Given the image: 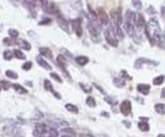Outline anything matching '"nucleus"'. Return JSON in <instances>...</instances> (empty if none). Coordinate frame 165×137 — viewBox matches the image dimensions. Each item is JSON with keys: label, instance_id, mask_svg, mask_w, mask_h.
<instances>
[{"label": "nucleus", "instance_id": "nucleus-1", "mask_svg": "<svg viewBox=\"0 0 165 137\" xmlns=\"http://www.w3.org/2000/svg\"><path fill=\"white\" fill-rule=\"evenodd\" d=\"M104 36H106V41L113 47H117L118 46V41H117V37L113 32L112 27H107V29L104 31Z\"/></svg>", "mask_w": 165, "mask_h": 137}, {"label": "nucleus", "instance_id": "nucleus-2", "mask_svg": "<svg viewBox=\"0 0 165 137\" xmlns=\"http://www.w3.org/2000/svg\"><path fill=\"white\" fill-rule=\"evenodd\" d=\"M46 135L48 136V128H47L46 125L38 123L34 127V131H33V136L34 137H46Z\"/></svg>", "mask_w": 165, "mask_h": 137}, {"label": "nucleus", "instance_id": "nucleus-3", "mask_svg": "<svg viewBox=\"0 0 165 137\" xmlns=\"http://www.w3.org/2000/svg\"><path fill=\"white\" fill-rule=\"evenodd\" d=\"M135 27H136V29H137L139 32H141L144 28H146V22H145V18H144L142 14H136Z\"/></svg>", "mask_w": 165, "mask_h": 137}, {"label": "nucleus", "instance_id": "nucleus-4", "mask_svg": "<svg viewBox=\"0 0 165 137\" xmlns=\"http://www.w3.org/2000/svg\"><path fill=\"white\" fill-rule=\"evenodd\" d=\"M40 4L42 5V8H43V10L46 13H54V14H56V12H57V9H56L55 4L52 1H41Z\"/></svg>", "mask_w": 165, "mask_h": 137}, {"label": "nucleus", "instance_id": "nucleus-5", "mask_svg": "<svg viewBox=\"0 0 165 137\" xmlns=\"http://www.w3.org/2000/svg\"><path fill=\"white\" fill-rule=\"evenodd\" d=\"M71 26H73V29L75 31V33L81 37L83 34V28H81V19H79V18H76V19H73L71 21Z\"/></svg>", "mask_w": 165, "mask_h": 137}, {"label": "nucleus", "instance_id": "nucleus-6", "mask_svg": "<svg viewBox=\"0 0 165 137\" xmlns=\"http://www.w3.org/2000/svg\"><path fill=\"white\" fill-rule=\"evenodd\" d=\"M56 15H57V23H59V26L62 28L64 31H66V32H69V22L65 19V18L62 17V14H61L59 10L56 12Z\"/></svg>", "mask_w": 165, "mask_h": 137}, {"label": "nucleus", "instance_id": "nucleus-7", "mask_svg": "<svg viewBox=\"0 0 165 137\" xmlns=\"http://www.w3.org/2000/svg\"><path fill=\"white\" fill-rule=\"evenodd\" d=\"M98 19L100 21L102 24L107 26L108 23H109V18H108V14L106 13V10L103 8H99L98 9Z\"/></svg>", "mask_w": 165, "mask_h": 137}, {"label": "nucleus", "instance_id": "nucleus-8", "mask_svg": "<svg viewBox=\"0 0 165 137\" xmlns=\"http://www.w3.org/2000/svg\"><path fill=\"white\" fill-rule=\"evenodd\" d=\"M111 19H112V24L121 26V23H122V17H121L120 9H118V10H112V12H111Z\"/></svg>", "mask_w": 165, "mask_h": 137}, {"label": "nucleus", "instance_id": "nucleus-9", "mask_svg": "<svg viewBox=\"0 0 165 137\" xmlns=\"http://www.w3.org/2000/svg\"><path fill=\"white\" fill-rule=\"evenodd\" d=\"M120 111L122 112V114H125V116L131 114V102L130 100H123L120 105Z\"/></svg>", "mask_w": 165, "mask_h": 137}, {"label": "nucleus", "instance_id": "nucleus-10", "mask_svg": "<svg viewBox=\"0 0 165 137\" xmlns=\"http://www.w3.org/2000/svg\"><path fill=\"white\" fill-rule=\"evenodd\" d=\"M145 64H151V65H158L155 61H151V60H147V59H137V61L135 62V67L136 69H141L142 65Z\"/></svg>", "mask_w": 165, "mask_h": 137}, {"label": "nucleus", "instance_id": "nucleus-11", "mask_svg": "<svg viewBox=\"0 0 165 137\" xmlns=\"http://www.w3.org/2000/svg\"><path fill=\"white\" fill-rule=\"evenodd\" d=\"M37 60V64H38L41 67H43V69H46V70H51V65L47 62V61L42 57V56H38V57L36 59Z\"/></svg>", "mask_w": 165, "mask_h": 137}, {"label": "nucleus", "instance_id": "nucleus-12", "mask_svg": "<svg viewBox=\"0 0 165 137\" xmlns=\"http://www.w3.org/2000/svg\"><path fill=\"white\" fill-rule=\"evenodd\" d=\"M137 90H139V93L144 94V95H147V94L150 93V85H147V84H139L137 85Z\"/></svg>", "mask_w": 165, "mask_h": 137}, {"label": "nucleus", "instance_id": "nucleus-13", "mask_svg": "<svg viewBox=\"0 0 165 137\" xmlns=\"http://www.w3.org/2000/svg\"><path fill=\"white\" fill-rule=\"evenodd\" d=\"M111 27H112L113 32H114L116 37H118L120 40H122V38H123V37H125V34H123V31L121 29V27H120V26H117V24H112Z\"/></svg>", "mask_w": 165, "mask_h": 137}, {"label": "nucleus", "instance_id": "nucleus-14", "mask_svg": "<svg viewBox=\"0 0 165 137\" xmlns=\"http://www.w3.org/2000/svg\"><path fill=\"white\" fill-rule=\"evenodd\" d=\"M125 31H126V33L128 36L135 37V29H133V24H132V23L125 22Z\"/></svg>", "mask_w": 165, "mask_h": 137}, {"label": "nucleus", "instance_id": "nucleus-15", "mask_svg": "<svg viewBox=\"0 0 165 137\" xmlns=\"http://www.w3.org/2000/svg\"><path fill=\"white\" fill-rule=\"evenodd\" d=\"M135 18H136V14L132 12V10H127V12H126V14H125V19H126V22L132 23V24H133V23H135Z\"/></svg>", "mask_w": 165, "mask_h": 137}, {"label": "nucleus", "instance_id": "nucleus-16", "mask_svg": "<svg viewBox=\"0 0 165 137\" xmlns=\"http://www.w3.org/2000/svg\"><path fill=\"white\" fill-rule=\"evenodd\" d=\"M40 53L42 56H45V57H47V59H52V52H51L48 48H46V47H41V48H40Z\"/></svg>", "mask_w": 165, "mask_h": 137}, {"label": "nucleus", "instance_id": "nucleus-17", "mask_svg": "<svg viewBox=\"0 0 165 137\" xmlns=\"http://www.w3.org/2000/svg\"><path fill=\"white\" fill-rule=\"evenodd\" d=\"M75 61H76V64H78V65L84 66V65H87V64H88L89 59L87 57V56H78V57L75 59Z\"/></svg>", "mask_w": 165, "mask_h": 137}, {"label": "nucleus", "instance_id": "nucleus-18", "mask_svg": "<svg viewBox=\"0 0 165 137\" xmlns=\"http://www.w3.org/2000/svg\"><path fill=\"white\" fill-rule=\"evenodd\" d=\"M113 83H114L116 86H118V88H123L125 85H126V80L121 79V78H114V79H113Z\"/></svg>", "mask_w": 165, "mask_h": 137}, {"label": "nucleus", "instance_id": "nucleus-19", "mask_svg": "<svg viewBox=\"0 0 165 137\" xmlns=\"http://www.w3.org/2000/svg\"><path fill=\"white\" fill-rule=\"evenodd\" d=\"M155 111H156L159 114H165V104H161V103L155 104Z\"/></svg>", "mask_w": 165, "mask_h": 137}, {"label": "nucleus", "instance_id": "nucleus-20", "mask_svg": "<svg viewBox=\"0 0 165 137\" xmlns=\"http://www.w3.org/2000/svg\"><path fill=\"white\" fill-rule=\"evenodd\" d=\"M17 43L22 48H24V50H31V45L28 43L27 41H24V40H18L17 41Z\"/></svg>", "mask_w": 165, "mask_h": 137}, {"label": "nucleus", "instance_id": "nucleus-21", "mask_svg": "<svg viewBox=\"0 0 165 137\" xmlns=\"http://www.w3.org/2000/svg\"><path fill=\"white\" fill-rule=\"evenodd\" d=\"M12 86L14 88V90H15L17 93H21V94H26V93H27V90H26V89L23 88L22 85H19V84H13Z\"/></svg>", "mask_w": 165, "mask_h": 137}, {"label": "nucleus", "instance_id": "nucleus-22", "mask_svg": "<svg viewBox=\"0 0 165 137\" xmlns=\"http://www.w3.org/2000/svg\"><path fill=\"white\" fill-rule=\"evenodd\" d=\"M139 128L141 130V131H144V132H146V131H149V128H150V127H149V123H147V122H144V121H141V122H139Z\"/></svg>", "mask_w": 165, "mask_h": 137}, {"label": "nucleus", "instance_id": "nucleus-23", "mask_svg": "<svg viewBox=\"0 0 165 137\" xmlns=\"http://www.w3.org/2000/svg\"><path fill=\"white\" fill-rule=\"evenodd\" d=\"M13 53H14V56H15L17 59H19V60H24V59H26L24 53H23L21 50H14V51H13Z\"/></svg>", "mask_w": 165, "mask_h": 137}, {"label": "nucleus", "instance_id": "nucleus-24", "mask_svg": "<svg viewBox=\"0 0 165 137\" xmlns=\"http://www.w3.org/2000/svg\"><path fill=\"white\" fill-rule=\"evenodd\" d=\"M3 56H4V59H5V60H12L14 53H13V51H10V50H5V51H4V53H3Z\"/></svg>", "mask_w": 165, "mask_h": 137}, {"label": "nucleus", "instance_id": "nucleus-25", "mask_svg": "<svg viewBox=\"0 0 165 137\" xmlns=\"http://www.w3.org/2000/svg\"><path fill=\"white\" fill-rule=\"evenodd\" d=\"M48 137H59V131L51 127V128H48Z\"/></svg>", "mask_w": 165, "mask_h": 137}, {"label": "nucleus", "instance_id": "nucleus-26", "mask_svg": "<svg viewBox=\"0 0 165 137\" xmlns=\"http://www.w3.org/2000/svg\"><path fill=\"white\" fill-rule=\"evenodd\" d=\"M65 108L67 109L69 112H71V113H78V107H75L74 104H66Z\"/></svg>", "mask_w": 165, "mask_h": 137}, {"label": "nucleus", "instance_id": "nucleus-27", "mask_svg": "<svg viewBox=\"0 0 165 137\" xmlns=\"http://www.w3.org/2000/svg\"><path fill=\"white\" fill-rule=\"evenodd\" d=\"M62 135L71 137V136L75 135V132H74V130H71V128H64V130H62Z\"/></svg>", "mask_w": 165, "mask_h": 137}, {"label": "nucleus", "instance_id": "nucleus-28", "mask_svg": "<svg viewBox=\"0 0 165 137\" xmlns=\"http://www.w3.org/2000/svg\"><path fill=\"white\" fill-rule=\"evenodd\" d=\"M43 85H45V89H46V90L54 93V89H52V85H51V81H50V80H45Z\"/></svg>", "mask_w": 165, "mask_h": 137}, {"label": "nucleus", "instance_id": "nucleus-29", "mask_svg": "<svg viewBox=\"0 0 165 137\" xmlns=\"http://www.w3.org/2000/svg\"><path fill=\"white\" fill-rule=\"evenodd\" d=\"M3 43L7 45V46H13V45L17 43V41L15 40H12V38H4L3 40Z\"/></svg>", "mask_w": 165, "mask_h": 137}, {"label": "nucleus", "instance_id": "nucleus-30", "mask_svg": "<svg viewBox=\"0 0 165 137\" xmlns=\"http://www.w3.org/2000/svg\"><path fill=\"white\" fill-rule=\"evenodd\" d=\"M5 75H7L8 78H10V79H18V74L14 73V71H12V70H7Z\"/></svg>", "mask_w": 165, "mask_h": 137}, {"label": "nucleus", "instance_id": "nucleus-31", "mask_svg": "<svg viewBox=\"0 0 165 137\" xmlns=\"http://www.w3.org/2000/svg\"><path fill=\"white\" fill-rule=\"evenodd\" d=\"M164 76H163V75H160V76H156V78H155L154 79V85H160V84H163L164 83Z\"/></svg>", "mask_w": 165, "mask_h": 137}, {"label": "nucleus", "instance_id": "nucleus-32", "mask_svg": "<svg viewBox=\"0 0 165 137\" xmlns=\"http://www.w3.org/2000/svg\"><path fill=\"white\" fill-rule=\"evenodd\" d=\"M87 104L89 105V107H95L97 105V103H95V100H94V98H92V97H88L87 98Z\"/></svg>", "mask_w": 165, "mask_h": 137}, {"label": "nucleus", "instance_id": "nucleus-33", "mask_svg": "<svg viewBox=\"0 0 165 137\" xmlns=\"http://www.w3.org/2000/svg\"><path fill=\"white\" fill-rule=\"evenodd\" d=\"M80 88H81L85 93H90V92H92V88L89 86V85H85L84 83H80Z\"/></svg>", "mask_w": 165, "mask_h": 137}, {"label": "nucleus", "instance_id": "nucleus-34", "mask_svg": "<svg viewBox=\"0 0 165 137\" xmlns=\"http://www.w3.org/2000/svg\"><path fill=\"white\" fill-rule=\"evenodd\" d=\"M9 36L14 37V38H17V37L19 36V32H18L17 29H9Z\"/></svg>", "mask_w": 165, "mask_h": 137}, {"label": "nucleus", "instance_id": "nucleus-35", "mask_svg": "<svg viewBox=\"0 0 165 137\" xmlns=\"http://www.w3.org/2000/svg\"><path fill=\"white\" fill-rule=\"evenodd\" d=\"M51 78L52 79H55L57 83H62V80H61V78H60V75H57L56 73H51Z\"/></svg>", "mask_w": 165, "mask_h": 137}, {"label": "nucleus", "instance_id": "nucleus-36", "mask_svg": "<svg viewBox=\"0 0 165 137\" xmlns=\"http://www.w3.org/2000/svg\"><path fill=\"white\" fill-rule=\"evenodd\" d=\"M0 86L4 88V90H8V89L10 88V84H9L8 81H4V80H3V81L0 83Z\"/></svg>", "mask_w": 165, "mask_h": 137}, {"label": "nucleus", "instance_id": "nucleus-37", "mask_svg": "<svg viewBox=\"0 0 165 137\" xmlns=\"http://www.w3.org/2000/svg\"><path fill=\"white\" fill-rule=\"evenodd\" d=\"M106 100H107V103H109V104H112V105H114L116 103H117L116 99L112 98V97H106Z\"/></svg>", "mask_w": 165, "mask_h": 137}, {"label": "nucleus", "instance_id": "nucleus-38", "mask_svg": "<svg viewBox=\"0 0 165 137\" xmlns=\"http://www.w3.org/2000/svg\"><path fill=\"white\" fill-rule=\"evenodd\" d=\"M22 67H23V70H26V71H27V70H29L32 67V62H29V61H28V62H24Z\"/></svg>", "mask_w": 165, "mask_h": 137}, {"label": "nucleus", "instance_id": "nucleus-39", "mask_svg": "<svg viewBox=\"0 0 165 137\" xmlns=\"http://www.w3.org/2000/svg\"><path fill=\"white\" fill-rule=\"evenodd\" d=\"M51 22H52V21H51L50 18H43V21H41L40 24H41V26H43V24H50Z\"/></svg>", "mask_w": 165, "mask_h": 137}, {"label": "nucleus", "instance_id": "nucleus-40", "mask_svg": "<svg viewBox=\"0 0 165 137\" xmlns=\"http://www.w3.org/2000/svg\"><path fill=\"white\" fill-rule=\"evenodd\" d=\"M132 5L139 9V8H141V5H142V3H141V1H132Z\"/></svg>", "mask_w": 165, "mask_h": 137}, {"label": "nucleus", "instance_id": "nucleus-41", "mask_svg": "<svg viewBox=\"0 0 165 137\" xmlns=\"http://www.w3.org/2000/svg\"><path fill=\"white\" fill-rule=\"evenodd\" d=\"M121 75H122V76H123V78H126V79H131V76H130V75L128 74H127L126 71H125V70H122V71H121Z\"/></svg>", "mask_w": 165, "mask_h": 137}, {"label": "nucleus", "instance_id": "nucleus-42", "mask_svg": "<svg viewBox=\"0 0 165 137\" xmlns=\"http://www.w3.org/2000/svg\"><path fill=\"white\" fill-rule=\"evenodd\" d=\"M147 12H149L150 14H155V13H156V10L154 9V7H150V8L147 9Z\"/></svg>", "mask_w": 165, "mask_h": 137}, {"label": "nucleus", "instance_id": "nucleus-43", "mask_svg": "<svg viewBox=\"0 0 165 137\" xmlns=\"http://www.w3.org/2000/svg\"><path fill=\"white\" fill-rule=\"evenodd\" d=\"M161 15H163V18L165 19V8H161Z\"/></svg>", "mask_w": 165, "mask_h": 137}, {"label": "nucleus", "instance_id": "nucleus-44", "mask_svg": "<svg viewBox=\"0 0 165 137\" xmlns=\"http://www.w3.org/2000/svg\"><path fill=\"white\" fill-rule=\"evenodd\" d=\"M102 116H103V117H109V114H108V113H106V112H103Z\"/></svg>", "mask_w": 165, "mask_h": 137}, {"label": "nucleus", "instance_id": "nucleus-45", "mask_svg": "<svg viewBox=\"0 0 165 137\" xmlns=\"http://www.w3.org/2000/svg\"><path fill=\"white\" fill-rule=\"evenodd\" d=\"M161 97H163V98H165V89H164L163 93H161Z\"/></svg>", "mask_w": 165, "mask_h": 137}, {"label": "nucleus", "instance_id": "nucleus-46", "mask_svg": "<svg viewBox=\"0 0 165 137\" xmlns=\"http://www.w3.org/2000/svg\"><path fill=\"white\" fill-rule=\"evenodd\" d=\"M158 137H165V135H159Z\"/></svg>", "mask_w": 165, "mask_h": 137}, {"label": "nucleus", "instance_id": "nucleus-47", "mask_svg": "<svg viewBox=\"0 0 165 137\" xmlns=\"http://www.w3.org/2000/svg\"><path fill=\"white\" fill-rule=\"evenodd\" d=\"M85 137H93V136H90V135H87V136H85Z\"/></svg>", "mask_w": 165, "mask_h": 137}, {"label": "nucleus", "instance_id": "nucleus-48", "mask_svg": "<svg viewBox=\"0 0 165 137\" xmlns=\"http://www.w3.org/2000/svg\"><path fill=\"white\" fill-rule=\"evenodd\" d=\"M0 90H1V86H0Z\"/></svg>", "mask_w": 165, "mask_h": 137}]
</instances>
